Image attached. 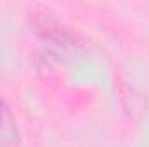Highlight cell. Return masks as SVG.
Returning a JSON list of instances; mask_svg holds the SVG:
<instances>
[{
  "mask_svg": "<svg viewBox=\"0 0 149 147\" xmlns=\"http://www.w3.org/2000/svg\"><path fill=\"white\" fill-rule=\"evenodd\" d=\"M19 130L9 106L0 102V147H17Z\"/></svg>",
  "mask_w": 149,
  "mask_h": 147,
  "instance_id": "cell-1",
  "label": "cell"
}]
</instances>
